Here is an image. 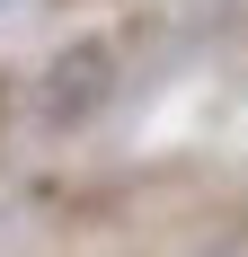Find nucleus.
Masks as SVG:
<instances>
[{"label":"nucleus","mask_w":248,"mask_h":257,"mask_svg":"<svg viewBox=\"0 0 248 257\" xmlns=\"http://www.w3.org/2000/svg\"><path fill=\"white\" fill-rule=\"evenodd\" d=\"M98 71H106V53H98V45H80L71 62H53V98H45V115H53V124L89 115V98H98Z\"/></svg>","instance_id":"f257e3e1"}]
</instances>
